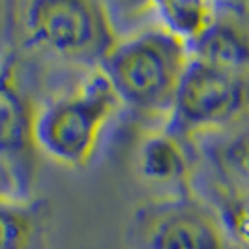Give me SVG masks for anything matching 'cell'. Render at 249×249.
I'll return each mask as SVG.
<instances>
[{"mask_svg":"<svg viewBox=\"0 0 249 249\" xmlns=\"http://www.w3.org/2000/svg\"><path fill=\"white\" fill-rule=\"evenodd\" d=\"M17 21L28 45L88 71L100 68L120 37L109 6L92 0L21 4Z\"/></svg>","mask_w":249,"mask_h":249,"instance_id":"3957f363","label":"cell"},{"mask_svg":"<svg viewBox=\"0 0 249 249\" xmlns=\"http://www.w3.org/2000/svg\"><path fill=\"white\" fill-rule=\"evenodd\" d=\"M156 23L182 39L187 47L195 43L212 26L217 4L212 2H158L152 6Z\"/></svg>","mask_w":249,"mask_h":249,"instance_id":"8fae6325","label":"cell"},{"mask_svg":"<svg viewBox=\"0 0 249 249\" xmlns=\"http://www.w3.org/2000/svg\"><path fill=\"white\" fill-rule=\"evenodd\" d=\"M206 193L227 242L236 249H249V189L227 184L213 176Z\"/></svg>","mask_w":249,"mask_h":249,"instance_id":"30bf717a","label":"cell"},{"mask_svg":"<svg viewBox=\"0 0 249 249\" xmlns=\"http://www.w3.org/2000/svg\"><path fill=\"white\" fill-rule=\"evenodd\" d=\"M39 202L0 204V249H32L41 231Z\"/></svg>","mask_w":249,"mask_h":249,"instance_id":"7c38bea8","label":"cell"},{"mask_svg":"<svg viewBox=\"0 0 249 249\" xmlns=\"http://www.w3.org/2000/svg\"><path fill=\"white\" fill-rule=\"evenodd\" d=\"M187 142L161 127L144 137L137 154L139 173L144 180L156 186L176 187L178 193L191 182V158L186 148Z\"/></svg>","mask_w":249,"mask_h":249,"instance_id":"ba28073f","label":"cell"},{"mask_svg":"<svg viewBox=\"0 0 249 249\" xmlns=\"http://www.w3.org/2000/svg\"><path fill=\"white\" fill-rule=\"evenodd\" d=\"M17 19V13H15V6L12 4H6V2H0V47L4 45L8 34L12 32V26Z\"/></svg>","mask_w":249,"mask_h":249,"instance_id":"5bb4252c","label":"cell"},{"mask_svg":"<svg viewBox=\"0 0 249 249\" xmlns=\"http://www.w3.org/2000/svg\"><path fill=\"white\" fill-rule=\"evenodd\" d=\"M189 62L186 43L154 23L118 37L100 70L122 107L139 118H163L167 124Z\"/></svg>","mask_w":249,"mask_h":249,"instance_id":"6da1fadb","label":"cell"},{"mask_svg":"<svg viewBox=\"0 0 249 249\" xmlns=\"http://www.w3.org/2000/svg\"><path fill=\"white\" fill-rule=\"evenodd\" d=\"M122 109L109 79L94 68L70 92L36 109V150L66 167H87L100 148L107 125Z\"/></svg>","mask_w":249,"mask_h":249,"instance_id":"7a4b0ae2","label":"cell"},{"mask_svg":"<svg viewBox=\"0 0 249 249\" xmlns=\"http://www.w3.org/2000/svg\"><path fill=\"white\" fill-rule=\"evenodd\" d=\"M199 142L213 169V176L249 189V122L219 135L200 139Z\"/></svg>","mask_w":249,"mask_h":249,"instance_id":"9c48e42d","label":"cell"},{"mask_svg":"<svg viewBox=\"0 0 249 249\" xmlns=\"http://www.w3.org/2000/svg\"><path fill=\"white\" fill-rule=\"evenodd\" d=\"M26 178L12 161L0 158V204L26 200Z\"/></svg>","mask_w":249,"mask_h":249,"instance_id":"4fadbf2b","label":"cell"},{"mask_svg":"<svg viewBox=\"0 0 249 249\" xmlns=\"http://www.w3.org/2000/svg\"><path fill=\"white\" fill-rule=\"evenodd\" d=\"M127 232L133 249H229L215 212L191 191L142 202Z\"/></svg>","mask_w":249,"mask_h":249,"instance_id":"5b68a950","label":"cell"},{"mask_svg":"<svg viewBox=\"0 0 249 249\" xmlns=\"http://www.w3.org/2000/svg\"><path fill=\"white\" fill-rule=\"evenodd\" d=\"M191 58L249 68V6L217 4L212 26L189 45Z\"/></svg>","mask_w":249,"mask_h":249,"instance_id":"52a82bcc","label":"cell"},{"mask_svg":"<svg viewBox=\"0 0 249 249\" xmlns=\"http://www.w3.org/2000/svg\"><path fill=\"white\" fill-rule=\"evenodd\" d=\"M36 105L21 88L15 60H0V158L12 161L28 178V169L36 154L34 118Z\"/></svg>","mask_w":249,"mask_h":249,"instance_id":"8992f818","label":"cell"},{"mask_svg":"<svg viewBox=\"0 0 249 249\" xmlns=\"http://www.w3.org/2000/svg\"><path fill=\"white\" fill-rule=\"evenodd\" d=\"M246 122H249V68L191 58L163 127L184 142H195Z\"/></svg>","mask_w":249,"mask_h":249,"instance_id":"277c9868","label":"cell"}]
</instances>
